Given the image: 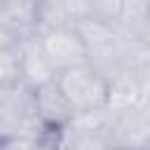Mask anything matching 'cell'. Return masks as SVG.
<instances>
[{"instance_id":"obj_1","label":"cell","mask_w":150,"mask_h":150,"mask_svg":"<svg viewBox=\"0 0 150 150\" xmlns=\"http://www.w3.org/2000/svg\"><path fill=\"white\" fill-rule=\"evenodd\" d=\"M0 136L2 141L49 136V129L38 112L35 89L26 82L0 87Z\"/></svg>"},{"instance_id":"obj_2","label":"cell","mask_w":150,"mask_h":150,"mask_svg":"<svg viewBox=\"0 0 150 150\" xmlns=\"http://www.w3.org/2000/svg\"><path fill=\"white\" fill-rule=\"evenodd\" d=\"M110 122H112V112L108 108L75 115L63 129L54 134L56 148L59 150H112Z\"/></svg>"},{"instance_id":"obj_3","label":"cell","mask_w":150,"mask_h":150,"mask_svg":"<svg viewBox=\"0 0 150 150\" xmlns=\"http://www.w3.org/2000/svg\"><path fill=\"white\" fill-rule=\"evenodd\" d=\"M56 82L63 89L66 98L70 101L75 115L105 110V105H108V80L101 73H96L89 63L61 73L56 77Z\"/></svg>"},{"instance_id":"obj_4","label":"cell","mask_w":150,"mask_h":150,"mask_svg":"<svg viewBox=\"0 0 150 150\" xmlns=\"http://www.w3.org/2000/svg\"><path fill=\"white\" fill-rule=\"evenodd\" d=\"M40 40H42L45 54L52 61L56 75L89 63V47L84 45L82 35L75 30V26L40 30Z\"/></svg>"},{"instance_id":"obj_5","label":"cell","mask_w":150,"mask_h":150,"mask_svg":"<svg viewBox=\"0 0 150 150\" xmlns=\"http://www.w3.org/2000/svg\"><path fill=\"white\" fill-rule=\"evenodd\" d=\"M38 33V2L5 0L0 5V45H19Z\"/></svg>"},{"instance_id":"obj_6","label":"cell","mask_w":150,"mask_h":150,"mask_svg":"<svg viewBox=\"0 0 150 150\" xmlns=\"http://www.w3.org/2000/svg\"><path fill=\"white\" fill-rule=\"evenodd\" d=\"M148 136H150V124L143 117L141 108L112 112V122H110L112 150H141Z\"/></svg>"},{"instance_id":"obj_7","label":"cell","mask_w":150,"mask_h":150,"mask_svg":"<svg viewBox=\"0 0 150 150\" xmlns=\"http://www.w3.org/2000/svg\"><path fill=\"white\" fill-rule=\"evenodd\" d=\"M59 75L52 66V61L45 54L40 33L21 42V80L30 89H40L49 82H54Z\"/></svg>"},{"instance_id":"obj_8","label":"cell","mask_w":150,"mask_h":150,"mask_svg":"<svg viewBox=\"0 0 150 150\" xmlns=\"http://www.w3.org/2000/svg\"><path fill=\"white\" fill-rule=\"evenodd\" d=\"M35 101H38V112H40L45 127L49 129V134H56L75 117V110L56 80L35 89Z\"/></svg>"},{"instance_id":"obj_9","label":"cell","mask_w":150,"mask_h":150,"mask_svg":"<svg viewBox=\"0 0 150 150\" xmlns=\"http://www.w3.org/2000/svg\"><path fill=\"white\" fill-rule=\"evenodd\" d=\"M143 101L141 94V77L134 73L120 75L115 80L108 82V110L110 112H124V110H134L138 108Z\"/></svg>"},{"instance_id":"obj_10","label":"cell","mask_w":150,"mask_h":150,"mask_svg":"<svg viewBox=\"0 0 150 150\" xmlns=\"http://www.w3.org/2000/svg\"><path fill=\"white\" fill-rule=\"evenodd\" d=\"M150 19V2H122L120 16H117V28L127 38H136L141 28Z\"/></svg>"},{"instance_id":"obj_11","label":"cell","mask_w":150,"mask_h":150,"mask_svg":"<svg viewBox=\"0 0 150 150\" xmlns=\"http://www.w3.org/2000/svg\"><path fill=\"white\" fill-rule=\"evenodd\" d=\"M21 80V42L0 45V87L16 84Z\"/></svg>"},{"instance_id":"obj_12","label":"cell","mask_w":150,"mask_h":150,"mask_svg":"<svg viewBox=\"0 0 150 150\" xmlns=\"http://www.w3.org/2000/svg\"><path fill=\"white\" fill-rule=\"evenodd\" d=\"M0 150H59L54 134L45 136V138H12V141H2Z\"/></svg>"},{"instance_id":"obj_13","label":"cell","mask_w":150,"mask_h":150,"mask_svg":"<svg viewBox=\"0 0 150 150\" xmlns=\"http://www.w3.org/2000/svg\"><path fill=\"white\" fill-rule=\"evenodd\" d=\"M138 77H141V94H143V101H150V66H148Z\"/></svg>"},{"instance_id":"obj_14","label":"cell","mask_w":150,"mask_h":150,"mask_svg":"<svg viewBox=\"0 0 150 150\" xmlns=\"http://www.w3.org/2000/svg\"><path fill=\"white\" fill-rule=\"evenodd\" d=\"M134 40H138V42H143L145 47H150V19H148V23L141 28V33H138Z\"/></svg>"},{"instance_id":"obj_15","label":"cell","mask_w":150,"mask_h":150,"mask_svg":"<svg viewBox=\"0 0 150 150\" xmlns=\"http://www.w3.org/2000/svg\"><path fill=\"white\" fill-rule=\"evenodd\" d=\"M141 112H143V117L148 120V124H150V101H141Z\"/></svg>"},{"instance_id":"obj_16","label":"cell","mask_w":150,"mask_h":150,"mask_svg":"<svg viewBox=\"0 0 150 150\" xmlns=\"http://www.w3.org/2000/svg\"><path fill=\"white\" fill-rule=\"evenodd\" d=\"M141 150H150V136H148V141L143 143V148H141Z\"/></svg>"}]
</instances>
